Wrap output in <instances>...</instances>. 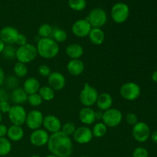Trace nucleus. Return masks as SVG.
Here are the masks:
<instances>
[{"mask_svg":"<svg viewBox=\"0 0 157 157\" xmlns=\"http://www.w3.org/2000/svg\"><path fill=\"white\" fill-rule=\"evenodd\" d=\"M13 71L15 73V76H16L17 78H24L27 75L28 72H29V68H28L26 64L17 61L14 65Z\"/></svg>","mask_w":157,"mask_h":157,"instance_id":"29","label":"nucleus"},{"mask_svg":"<svg viewBox=\"0 0 157 157\" xmlns=\"http://www.w3.org/2000/svg\"><path fill=\"white\" fill-rule=\"evenodd\" d=\"M40 87H41V85H40L39 81L33 77L26 79L23 84V89L28 95L38 93Z\"/></svg>","mask_w":157,"mask_h":157,"instance_id":"25","label":"nucleus"},{"mask_svg":"<svg viewBox=\"0 0 157 157\" xmlns=\"http://www.w3.org/2000/svg\"><path fill=\"white\" fill-rule=\"evenodd\" d=\"M5 79H6V76H5V72L3 69L0 67V86L2 85L5 82Z\"/></svg>","mask_w":157,"mask_h":157,"instance_id":"44","label":"nucleus"},{"mask_svg":"<svg viewBox=\"0 0 157 157\" xmlns=\"http://www.w3.org/2000/svg\"><path fill=\"white\" fill-rule=\"evenodd\" d=\"M51 38L56 41L58 44L59 43H63L67 40V34L64 29H60L58 27H53V31Z\"/></svg>","mask_w":157,"mask_h":157,"instance_id":"26","label":"nucleus"},{"mask_svg":"<svg viewBox=\"0 0 157 157\" xmlns=\"http://www.w3.org/2000/svg\"><path fill=\"white\" fill-rule=\"evenodd\" d=\"M12 151V144L9 139L0 137V156H6Z\"/></svg>","mask_w":157,"mask_h":157,"instance_id":"30","label":"nucleus"},{"mask_svg":"<svg viewBox=\"0 0 157 157\" xmlns=\"http://www.w3.org/2000/svg\"><path fill=\"white\" fill-rule=\"evenodd\" d=\"M90 42L95 45H101L105 40V33L100 28H92L88 35Z\"/></svg>","mask_w":157,"mask_h":157,"instance_id":"23","label":"nucleus"},{"mask_svg":"<svg viewBox=\"0 0 157 157\" xmlns=\"http://www.w3.org/2000/svg\"><path fill=\"white\" fill-rule=\"evenodd\" d=\"M140 87L134 82L124 83L120 88L121 96L124 100L129 101H133L137 99L140 95Z\"/></svg>","mask_w":157,"mask_h":157,"instance_id":"7","label":"nucleus"},{"mask_svg":"<svg viewBox=\"0 0 157 157\" xmlns=\"http://www.w3.org/2000/svg\"><path fill=\"white\" fill-rule=\"evenodd\" d=\"M5 46H6V44H5V43L3 42L1 39H0V54H2V52Z\"/></svg>","mask_w":157,"mask_h":157,"instance_id":"48","label":"nucleus"},{"mask_svg":"<svg viewBox=\"0 0 157 157\" xmlns=\"http://www.w3.org/2000/svg\"><path fill=\"white\" fill-rule=\"evenodd\" d=\"M28 102L32 107H39L42 104L43 100L41 99V96L38 94V93H36L28 96Z\"/></svg>","mask_w":157,"mask_h":157,"instance_id":"35","label":"nucleus"},{"mask_svg":"<svg viewBox=\"0 0 157 157\" xmlns=\"http://www.w3.org/2000/svg\"><path fill=\"white\" fill-rule=\"evenodd\" d=\"M9 98H10V96L7 90L4 88H0V102L9 101Z\"/></svg>","mask_w":157,"mask_h":157,"instance_id":"42","label":"nucleus"},{"mask_svg":"<svg viewBox=\"0 0 157 157\" xmlns=\"http://www.w3.org/2000/svg\"><path fill=\"white\" fill-rule=\"evenodd\" d=\"M67 70L72 76H79L84 71V62L80 59H71L67 64Z\"/></svg>","mask_w":157,"mask_h":157,"instance_id":"19","label":"nucleus"},{"mask_svg":"<svg viewBox=\"0 0 157 157\" xmlns=\"http://www.w3.org/2000/svg\"><path fill=\"white\" fill-rule=\"evenodd\" d=\"M87 20L92 28H100L105 25L107 21V15L105 10L101 8H95L92 9L87 15Z\"/></svg>","mask_w":157,"mask_h":157,"instance_id":"6","label":"nucleus"},{"mask_svg":"<svg viewBox=\"0 0 157 157\" xmlns=\"http://www.w3.org/2000/svg\"><path fill=\"white\" fill-rule=\"evenodd\" d=\"M150 137H151L152 141H153L154 144H157V130L156 131L153 132L152 134H150Z\"/></svg>","mask_w":157,"mask_h":157,"instance_id":"45","label":"nucleus"},{"mask_svg":"<svg viewBox=\"0 0 157 157\" xmlns=\"http://www.w3.org/2000/svg\"><path fill=\"white\" fill-rule=\"evenodd\" d=\"M68 6L72 10L81 12L86 8L87 2L86 0H68Z\"/></svg>","mask_w":157,"mask_h":157,"instance_id":"32","label":"nucleus"},{"mask_svg":"<svg viewBox=\"0 0 157 157\" xmlns=\"http://www.w3.org/2000/svg\"><path fill=\"white\" fill-rule=\"evenodd\" d=\"M27 43H28L27 37H26L25 35H23V34L19 33V35H18V38H17L16 39V41H15V44H18V46H21L27 44Z\"/></svg>","mask_w":157,"mask_h":157,"instance_id":"41","label":"nucleus"},{"mask_svg":"<svg viewBox=\"0 0 157 157\" xmlns=\"http://www.w3.org/2000/svg\"><path fill=\"white\" fill-rule=\"evenodd\" d=\"M79 119L85 125H91L96 121L95 111L90 107H84L80 110Z\"/></svg>","mask_w":157,"mask_h":157,"instance_id":"18","label":"nucleus"},{"mask_svg":"<svg viewBox=\"0 0 157 157\" xmlns=\"http://www.w3.org/2000/svg\"><path fill=\"white\" fill-rule=\"evenodd\" d=\"M130 15V8L126 3L117 2L113 6L110 11V16L115 23H124Z\"/></svg>","mask_w":157,"mask_h":157,"instance_id":"5","label":"nucleus"},{"mask_svg":"<svg viewBox=\"0 0 157 157\" xmlns=\"http://www.w3.org/2000/svg\"><path fill=\"white\" fill-rule=\"evenodd\" d=\"M2 121V113L0 112V124H1Z\"/></svg>","mask_w":157,"mask_h":157,"instance_id":"49","label":"nucleus"},{"mask_svg":"<svg viewBox=\"0 0 157 157\" xmlns=\"http://www.w3.org/2000/svg\"><path fill=\"white\" fill-rule=\"evenodd\" d=\"M38 93L41 96V99L45 101H52L54 99V98H55V90L52 87H49L48 85L41 86Z\"/></svg>","mask_w":157,"mask_h":157,"instance_id":"27","label":"nucleus"},{"mask_svg":"<svg viewBox=\"0 0 157 157\" xmlns=\"http://www.w3.org/2000/svg\"><path fill=\"white\" fill-rule=\"evenodd\" d=\"M91 29V25L86 18L85 19L77 20L71 27V31L73 34L78 38L88 37Z\"/></svg>","mask_w":157,"mask_h":157,"instance_id":"12","label":"nucleus"},{"mask_svg":"<svg viewBox=\"0 0 157 157\" xmlns=\"http://www.w3.org/2000/svg\"><path fill=\"white\" fill-rule=\"evenodd\" d=\"M38 71L41 76L44 77V78H48L52 72L50 67L48 64H41V65H40L38 67Z\"/></svg>","mask_w":157,"mask_h":157,"instance_id":"38","label":"nucleus"},{"mask_svg":"<svg viewBox=\"0 0 157 157\" xmlns=\"http://www.w3.org/2000/svg\"><path fill=\"white\" fill-rule=\"evenodd\" d=\"M26 116L27 113L25 109L21 105H16V104L12 106L8 113V117L12 125L20 126V127L25 124Z\"/></svg>","mask_w":157,"mask_h":157,"instance_id":"9","label":"nucleus"},{"mask_svg":"<svg viewBox=\"0 0 157 157\" xmlns=\"http://www.w3.org/2000/svg\"><path fill=\"white\" fill-rule=\"evenodd\" d=\"M24 130L20 126L12 125L8 128V139L12 142H18L24 137Z\"/></svg>","mask_w":157,"mask_h":157,"instance_id":"21","label":"nucleus"},{"mask_svg":"<svg viewBox=\"0 0 157 157\" xmlns=\"http://www.w3.org/2000/svg\"><path fill=\"white\" fill-rule=\"evenodd\" d=\"M65 52L71 59H80L84 55V48L81 44L73 43L67 45Z\"/></svg>","mask_w":157,"mask_h":157,"instance_id":"24","label":"nucleus"},{"mask_svg":"<svg viewBox=\"0 0 157 157\" xmlns=\"http://www.w3.org/2000/svg\"><path fill=\"white\" fill-rule=\"evenodd\" d=\"M126 121H127V124L132 126H134L135 124H136L139 122V121H138L137 116H136V113H127V116H126Z\"/></svg>","mask_w":157,"mask_h":157,"instance_id":"39","label":"nucleus"},{"mask_svg":"<svg viewBox=\"0 0 157 157\" xmlns=\"http://www.w3.org/2000/svg\"><path fill=\"white\" fill-rule=\"evenodd\" d=\"M53 31V26L51 25L44 23L41 25L38 29V35L40 38H51Z\"/></svg>","mask_w":157,"mask_h":157,"instance_id":"31","label":"nucleus"},{"mask_svg":"<svg viewBox=\"0 0 157 157\" xmlns=\"http://www.w3.org/2000/svg\"><path fill=\"white\" fill-rule=\"evenodd\" d=\"M48 83L49 87L55 91H60L65 86L66 80L62 74L58 71H54L48 77Z\"/></svg>","mask_w":157,"mask_h":157,"instance_id":"17","label":"nucleus"},{"mask_svg":"<svg viewBox=\"0 0 157 157\" xmlns=\"http://www.w3.org/2000/svg\"><path fill=\"white\" fill-rule=\"evenodd\" d=\"M11 107L12 106L9 101H2L0 102V112L2 113H8Z\"/></svg>","mask_w":157,"mask_h":157,"instance_id":"40","label":"nucleus"},{"mask_svg":"<svg viewBox=\"0 0 157 157\" xmlns=\"http://www.w3.org/2000/svg\"><path fill=\"white\" fill-rule=\"evenodd\" d=\"M19 32L12 26H6L0 30V39L6 44H13L16 41Z\"/></svg>","mask_w":157,"mask_h":157,"instance_id":"16","label":"nucleus"},{"mask_svg":"<svg viewBox=\"0 0 157 157\" xmlns=\"http://www.w3.org/2000/svg\"><path fill=\"white\" fill-rule=\"evenodd\" d=\"M47 145L51 153L58 157L69 156L73 151V144L71 137L61 131L52 133Z\"/></svg>","mask_w":157,"mask_h":157,"instance_id":"1","label":"nucleus"},{"mask_svg":"<svg viewBox=\"0 0 157 157\" xmlns=\"http://www.w3.org/2000/svg\"><path fill=\"white\" fill-rule=\"evenodd\" d=\"M75 130H76L75 124H74V123L68 121V122L65 123V124L61 127V131L64 134L67 135V136H70L71 137V136H73L74 133L75 132Z\"/></svg>","mask_w":157,"mask_h":157,"instance_id":"34","label":"nucleus"},{"mask_svg":"<svg viewBox=\"0 0 157 157\" xmlns=\"http://www.w3.org/2000/svg\"><path fill=\"white\" fill-rule=\"evenodd\" d=\"M150 127L144 122H138L132 129V135L135 140L139 143H144L150 136Z\"/></svg>","mask_w":157,"mask_h":157,"instance_id":"10","label":"nucleus"},{"mask_svg":"<svg viewBox=\"0 0 157 157\" xmlns=\"http://www.w3.org/2000/svg\"><path fill=\"white\" fill-rule=\"evenodd\" d=\"M16 49L13 44H6L4 49H3L2 56L6 59L8 60H13L15 58V55H16Z\"/></svg>","mask_w":157,"mask_h":157,"instance_id":"33","label":"nucleus"},{"mask_svg":"<svg viewBox=\"0 0 157 157\" xmlns=\"http://www.w3.org/2000/svg\"><path fill=\"white\" fill-rule=\"evenodd\" d=\"M38 55L36 46L27 43L24 45L18 46V48L16 49L15 58L19 62L28 64L34 61Z\"/></svg>","mask_w":157,"mask_h":157,"instance_id":"3","label":"nucleus"},{"mask_svg":"<svg viewBox=\"0 0 157 157\" xmlns=\"http://www.w3.org/2000/svg\"><path fill=\"white\" fill-rule=\"evenodd\" d=\"M65 157H71V156H65Z\"/></svg>","mask_w":157,"mask_h":157,"instance_id":"53","label":"nucleus"},{"mask_svg":"<svg viewBox=\"0 0 157 157\" xmlns=\"http://www.w3.org/2000/svg\"><path fill=\"white\" fill-rule=\"evenodd\" d=\"M8 127L4 124H0V137H6L7 136Z\"/></svg>","mask_w":157,"mask_h":157,"instance_id":"43","label":"nucleus"},{"mask_svg":"<svg viewBox=\"0 0 157 157\" xmlns=\"http://www.w3.org/2000/svg\"><path fill=\"white\" fill-rule=\"evenodd\" d=\"M49 134L45 130L43 129H38V130H33L30 135L29 140L31 144L35 147H41L47 145L49 139Z\"/></svg>","mask_w":157,"mask_h":157,"instance_id":"14","label":"nucleus"},{"mask_svg":"<svg viewBox=\"0 0 157 157\" xmlns=\"http://www.w3.org/2000/svg\"><path fill=\"white\" fill-rule=\"evenodd\" d=\"M123 114L121 110L116 108H110L103 113L102 121L107 127L113 128L121 124Z\"/></svg>","mask_w":157,"mask_h":157,"instance_id":"8","label":"nucleus"},{"mask_svg":"<svg viewBox=\"0 0 157 157\" xmlns=\"http://www.w3.org/2000/svg\"><path fill=\"white\" fill-rule=\"evenodd\" d=\"M81 157H90V156H81Z\"/></svg>","mask_w":157,"mask_h":157,"instance_id":"52","label":"nucleus"},{"mask_svg":"<svg viewBox=\"0 0 157 157\" xmlns=\"http://www.w3.org/2000/svg\"><path fill=\"white\" fill-rule=\"evenodd\" d=\"M103 113L104 112L101 110H98V111H95V117H96V120H102Z\"/></svg>","mask_w":157,"mask_h":157,"instance_id":"46","label":"nucleus"},{"mask_svg":"<svg viewBox=\"0 0 157 157\" xmlns=\"http://www.w3.org/2000/svg\"><path fill=\"white\" fill-rule=\"evenodd\" d=\"M28 96L24 89L21 87H17L12 90L11 94V101L16 105H21L28 101Z\"/></svg>","mask_w":157,"mask_h":157,"instance_id":"22","label":"nucleus"},{"mask_svg":"<svg viewBox=\"0 0 157 157\" xmlns=\"http://www.w3.org/2000/svg\"><path fill=\"white\" fill-rule=\"evenodd\" d=\"M42 126L44 127V130L48 133L49 132V133H52L61 131V127H62L59 118L55 115L52 114L44 117Z\"/></svg>","mask_w":157,"mask_h":157,"instance_id":"15","label":"nucleus"},{"mask_svg":"<svg viewBox=\"0 0 157 157\" xmlns=\"http://www.w3.org/2000/svg\"><path fill=\"white\" fill-rule=\"evenodd\" d=\"M30 157H41V156H38V155H32V156H31Z\"/></svg>","mask_w":157,"mask_h":157,"instance_id":"51","label":"nucleus"},{"mask_svg":"<svg viewBox=\"0 0 157 157\" xmlns=\"http://www.w3.org/2000/svg\"><path fill=\"white\" fill-rule=\"evenodd\" d=\"M45 157H58V156H55V155H53V154H50V155H48V156H47Z\"/></svg>","mask_w":157,"mask_h":157,"instance_id":"50","label":"nucleus"},{"mask_svg":"<svg viewBox=\"0 0 157 157\" xmlns=\"http://www.w3.org/2000/svg\"><path fill=\"white\" fill-rule=\"evenodd\" d=\"M98 95V92L95 87L90 85L88 83H85L80 92L79 99L84 107H90L96 104Z\"/></svg>","mask_w":157,"mask_h":157,"instance_id":"4","label":"nucleus"},{"mask_svg":"<svg viewBox=\"0 0 157 157\" xmlns=\"http://www.w3.org/2000/svg\"><path fill=\"white\" fill-rule=\"evenodd\" d=\"M38 55L44 59H52L58 55L59 44L52 38H39L36 45Z\"/></svg>","mask_w":157,"mask_h":157,"instance_id":"2","label":"nucleus"},{"mask_svg":"<svg viewBox=\"0 0 157 157\" xmlns=\"http://www.w3.org/2000/svg\"><path fill=\"white\" fill-rule=\"evenodd\" d=\"M133 157H149V152L142 147H136L133 152Z\"/></svg>","mask_w":157,"mask_h":157,"instance_id":"37","label":"nucleus"},{"mask_svg":"<svg viewBox=\"0 0 157 157\" xmlns=\"http://www.w3.org/2000/svg\"><path fill=\"white\" fill-rule=\"evenodd\" d=\"M94 136L92 130L89 127L83 126L76 128L73 134L74 140L79 144H87L93 139Z\"/></svg>","mask_w":157,"mask_h":157,"instance_id":"13","label":"nucleus"},{"mask_svg":"<svg viewBox=\"0 0 157 157\" xmlns=\"http://www.w3.org/2000/svg\"><path fill=\"white\" fill-rule=\"evenodd\" d=\"M96 104L98 108L103 112L111 108V106L113 104L112 96L110 94L106 93V92L101 94L98 95Z\"/></svg>","mask_w":157,"mask_h":157,"instance_id":"20","label":"nucleus"},{"mask_svg":"<svg viewBox=\"0 0 157 157\" xmlns=\"http://www.w3.org/2000/svg\"><path fill=\"white\" fill-rule=\"evenodd\" d=\"M152 80H153V82L157 83V71H155L152 75Z\"/></svg>","mask_w":157,"mask_h":157,"instance_id":"47","label":"nucleus"},{"mask_svg":"<svg viewBox=\"0 0 157 157\" xmlns=\"http://www.w3.org/2000/svg\"><path fill=\"white\" fill-rule=\"evenodd\" d=\"M5 82H6V87L9 89H14L17 88V87L18 86V84H19V81H18V78L16 76H9L7 78L5 79Z\"/></svg>","mask_w":157,"mask_h":157,"instance_id":"36","label":"nucleus"},{"mask_svg":"<svg viewBox=\"0 0 157 157\" xmlns=\"http://www.w3.org/2000/svg\"><path fill=\"white\" fill-rule=\"evenodd\" d=\"M92 133L94 137L101 138L106 135L107 132V127L103 122H98L94 126L92 129Z\"/></svg>","mask_w":157,"mask_h":157,"instance_id":"28","label":"nucleus"},{"mask_svg":"<svg viewBox=\"0 0 157 157\" xmlns=\"http://www.w3.org/2000/svg\"><path fill=\"white\" fill-rule=\"evenodd\" d=\"M0 157H6V156H0Z\"/></svg>","mask_w":157,"mask_h":157,"instance_id":"54","label":"nucleus"},{"mask_svg":"<svg viewBox=\"0 0 157 157\" xmlns=\"http://www.w3.org/2000/svg\"><path fill=\"white\" fill-rule=\"evenodd\" d=\"M43 120H44V116L41 111L38 110H32L27 113L25 124L31 130H38L42 126Z\"/></svg>","mask_w":157,"mask_h":157,"instance_id":"11","label":"nucleus"}]
</instances>
